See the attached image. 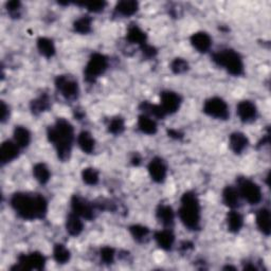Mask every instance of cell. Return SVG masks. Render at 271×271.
<instances>
[{
    "mask_svg": "<svg viewBox=\"0 0 271 271\" xmlns=\"http://www.w3.org/2000/svg\"><path fill=\"white\" fill-rule=\"evenodd\" d=\"M138 127L143 134L146 135H155L157 133V123L146 115H141L138 119Z\"/></svg>",
    "mask_w": 271,
    "mask_h": 271,
    "instance_id": "24",
    "label": "cell"
},
{
    "mask_svg": "<svg viewBox=\"0 0 271 271\" xmlns=\"http://www.w3.org/2000/svg\"><path fill=\"white\" fill-rule=\"evenodd\" d=\"M72 212L87 221H91L94 217V206L81 196L74 195L71 198Z\"/></svg>",
    "mask_w": 271,
    "mask_h": 271,
    "instance_id": "10",
    "label": "cell"
},
{
    "mask_svg": "<svg viewBox=\"0 0 271 271\" xmlns=\"http://www.w3.org/2000/svg\"><path fill=\"white\" fill-rule=\"evenodd\" d=\"M53 258L58 264H66L70 260V251L63 244H56L53 248Z\"/></svg>",
    "mask_w": 271,
    "mask_h": 271,
    "instance_id": "33",
    "label": "cell"
},
{
    "mask_svg": "<svg viewBox=\"0 0 271 271\" xmlns=\"http://www.w3.org/2000/svg\"><path fill=\"white\" fill-rule=\"evenodd\" d=\"M140 109H142L144 112L152 115L157 119H164V117L167 116V113L164 112L160 105H155L148 102H142L140 105Z\"/></svg>",
    "mask_w": 271,
    "mask_h": 271,
    "instance_id": "31",
    "label": "cell"
},
{
    "mask_svg": "<svg viewBox=\"0 0 271 271\" xmlns=\"http://www.w3.org/2000/svg\"><path fill=\"white\" fill-rule=\"evenodd\" d=\"M213 62L224 67L230 74L240 76L244 73V63L241 55L232 49H225L217 51L212 55Z\"/></svg>",
    "mask_w": 271,
    "mask_h": 271,
    "instance_id": "4",
    "label": "cell"
},
{
    "mask_svg": "<svg viewBox=\"0 0 271 271\" xmlns=\"http://www.w3.org/2000/svg\"><path fill=\"white\" fill-rule=\"evenodd\" d=\"M115 249L111 247H103L100 252L101 260L104 264H112L115 260Z\"/></svg>",
    "mask_w": 271,
    "mask_h": 271,
    "instance_id": "39",
    "label": "cell"
},
{
    "mask_svg": "<svg viewBox=\"0 0 271 271\" xmlns=\"http://www.w3.org/2000/svg\"><path fill=\"white\" fill-rule=\"evenodd\" d=\"M130 234L137 242H143L150 234V230L147 227L141 226V225H134L129 228Z\"/></svg>",
    "mask_w": 271,
    "mask_h": 271,
    "instance_id": "34",
    "label": "cell"
},
{
    "mask_svg": "<svg viewBox=\"0 0 271 271\" xmlns=\"http://www.w3.org/2000/svg\"><path fill=\"white\" fill-rule=\"evenodd\" d=\"M240 192L234 187L228 186L223 191V200L224 204L231 209H235L240 206Z\"/></svg>",
    "mask_w": 271,
    "mask_h": 271,
    "instance_id": "19",
    "label": "cell"
},
{
    "mask_svg": "<svg viewBox=\"0 0 271 271\" xmlns=\"http://www.w3.org/2000/svg\"><path fill=\"white\" fill-rule=\"evenodd\" d=\"M77 143L81 150L86 154H91L94 151L95 141L91 134L88 132H82L77 137Z\"/></svg>",
    "mask_w": 271,
    "mask_h": 271,
    "instance_id": "27",
    "label": "cell"
},
{
    "mask_svg": "<svg viewBox=\"0 0 271 271\" xmlns=\"http://www.w3.org/2000/svg\"><path fill=\"white\" fill-rule=\"evenodd\" d=\"M238 115L244 123H249V122L255 121L258 115L256 104H253L251 101H242L238 105Z\"/></svg>",
    "mask_w": 271,
    "mask_h": 271,
    "instance_id": "12",
    "label": "cell"
},
{
    "mask_svg": "<svg viewBox=\"0 0 271 271\" xmlns=\"http://www.w3.org/2000/svg\"><path fill=\"white\" fill-rule=\"evenodd\" d=\"M47 137L54 145L58 159L64 162L69 160L74 140V129L71 123L62 118L57 119L53 125L48 127Z\"/></svg>",
    "mask_w": 271,
    "mask_h": 271,
    "instance_id": "2",
    "label": "cell"
},
{
    "mask_svg": "<svg viewBox=\"0 0 271 271\" xmlns=\"http://www.w3.org/2000/svg\"><path fill=\"white\" fill-rule=\"evenodd\" d=\"M77 4L86 6L87 10H88L89 12L100 13L104 10L107 3L105 1H91V2H78Z\"/></svg>",
    "mask_w": 271,
    "mask_h": 271,
    "instance_id": "40",
    "label": "cell"
},
{
    "mask_svg": "<svg viewBox=\"0 0 271 271\" xmlns=\"http://www.w3.org/2000/svg\"><path fill=\"white\" fill-rule=\"evenodd\" d=\"M138 2L135 0H124L117 3L115 11L122 16H132L138 11Z\"/></svg>",
    "mask_w": 271,
    "mask_h": 271,
    "instance_id": "25",
    "label": "cell"
},
{
    "mask_svg": "<svg viewBox=\"0 0 271 271\" xmlns=\"http://www.w3.org/2000/svg\"><path fill=\"white\" fill-rule=\"evenodd\" d=\"M148 173L155 182H163L167 177V165L161 158H154L148 164Z\"/></svg>",
    "mask_w": 271,
    "mask_h": 271,
    "instance_id": "13",
    "label": "cell"
},
{
    "mask_svg": "<svg viewBox=\"0 0 271 271\" xmlns=\"http://www.w3.org/2000/svg\"><path fill=\"white\" fill-rule=\"evenodd\" d=\"M140 162H141V157H140L138 154L134 155V157L132 158V163L134 165H139Z\"/></svg>",
    "mask_w": 271,
    "mask_h": 271,
    "instance_id": "44",
    "label": "cell"
},
{
    "mask_svg": "<svg viewBox=\"0 0 271 271\" xmlns=\"http://www.w3.org/2000/svg\"><path fill=\"white\" fill-rule=\"evenodd\" d=\"M83 181L88 186H95L99 182V173L92 168H86L82 172Z\"/></svg>",
    "mask_w": 271,
    "mask_h": 271,
    "instance_id": "35",
    "label": "cell"
},
{
    "mask_svg": "<svg viewBox=\"0 0 271 271\" xmlns=\"http://www.w3.org/2000/svg\"><path fill=\"white\" fill-rule=\"evenodd\" d=\"M204 112L206 115L221 120H227L229 118V107L227 103L221 98H211L205 102Z\"/></svg>",
    "mask_w": 271,
    "mask_h": 271,
    "instance_id": "7",
    "label": "cell"
},
{
    "mask_svg": "<svg viewBox=\"0 0 271 271\" xmlns=\"http://www.w3.org/2000/svg\"><path fill=\"white\" fill-rule=\"evenodd\" d=\"M124 129H125V123H124V120L122 118L116 117V118H112L109 121L108 132L111 133L112 135H121L124 132Z\"/></svg>",
    "mask_w": 271,
    "mask_h": 271,
    "instance_id": "36",
    "label": "cell"
},
{
    "mask_svg": "<svg viewBox=\"0 0 271 271\" xmlns=\"http://www.w3.org/2000/svg\"><path fill=\"white\" fill-rule=\"evenodd\" d=\"M181 206L178 215L182 224L189 230H198L200 225V206L199 200L194 192H186L181 197Z\"/></svg>",
    "mask_w": 271,
    "mask_h": 271,
    "instance_id": "3",
    "label": "cell"
},
{
    "mask_svg": "<svg viewBox=\"0 0 271 271\" xmlns=\"http://www.w3.org/2000/svg\"><path fill=\"white\" fill-rule=\"evenodd\" d=\"M257 225L260 231L269 237L271 232V221H270V212L268 209H261L257 214Z\"/></svg>",
    "mask_w": 271,
    "mask_h": 271,
    "instance_id": "20",
    "label": "cell"
},
{
    "mask_svg": "<svg viewBox=\"0 0 271 271\" xmlns=\"http://www.w3.org/2000/svg\"><path fill=\"white\" fill-rule=\"evenodd\" d=\"M126 38L130 43H135V45H138L140 47H142L145 43H147L146 42L147 36L145 32H143L136 24H132L128 28Z\"/></svg>",
    "mask_w": 271,
    "mask_h": 271,
    "instance_id": "18",
    "label": "cell"
},
{
    "mask_svg": "<svg viewBox=\"0 0 271 271\" xmlns=\"http://www.w3.org/2000/svg\"><path fill=\"white\" fill-rule=\"evenodd\" d=\"M37 49L40 52V54L47 58H50L55 54L54 43L47 37H39L37 39Z\"/></svg>",
    "mask_w": 271,
    "mask_h": 271,
    "instance_id": "29",
    "label": "cell"
},
{
    "mask_svg": "<svg viewBox=\"0 0 271 271\" xmlns=\"http://www.w3.org/2000/svg\"><path fill=\"white\" fill-rule=\"evenodd\" d=\"M189 69V64L186 59H183L181 57L175 58L172 64H171V70L175 74H181L188 71Z\"/></svg>",
    "mask_w": 271,
    "mask_h": 271,
    "instance_id": "37",
    "label": "cell"
},
{
    "mask_svg": "<svg viewBox=\"0 0 271 271\" xmlns=\"http://www.w3.org/2000/svg\"><path fill=\"white\" fill-rule=\"evenodd\" d=\"M140 48H141V50H142L143 55H145L148 58L154 57L157 54V49L151 45H148V43H145V45H143L142 47H140Z\"/></svg>",
    "mask_w": 271,
    "mask_h": 271,
    "instance_id": "41",
    "label": "cell"
},
{
    "mask_svg": "<svg viewBox=\"0 0 271 271\" xmlns=\"http://www.w3.org/2000/svg\"><path fill=\"white\" fill-rule=\"evenodd\" d=\"M19 146L15 142L12 141H4L0 147V161L1 164H5L11 162L15 158L18 157L19 154Z\"/></svg>",
    "mask_w": 271,
    "mask_h": 271,
    "instance_id": "14",
    "label": "cell"
},
{
    "mask_svg": "<svg viewBox=\"0 0 271 271\" xmlns=\"http://www.w3.org/2000/svg\"><path fill=\"white\" fill-rule=\"evenodd\" d=\"M92 18L90 16H82L73 23V29L80 34H88L91 31Z\"/></svg>",
    "mask_w": 271,
    "mask_h": 271,
    "instance_id": "32",
    "label": "cell"
},
{
    "mask_svg": "<svg viewBox=\"0 0 271 271\" xmlns=\"http://www.w3.org/2000/svg\"><path fill=\"white\" fill-rule=\"evenodd\" d=\"M156 216H157V220L159 221V223H161L165 227H170L174 224L175 214H174L172 207L168 205H160L158 208H157Z\"/></svg>",
    "mask_w": 271,
    "mask_h": 271,
    "instance_id": "21",
    "label": "cell"
},
{
    "mask_svg": "<svg viewBox=\"0 0 271 271\" xmlns=\"http://www.w3.org/2000/svg\"><path fill=\"white\" fill-rule=\"evenodd\" d=\"M46 265V258L40 252H32L30 255H21L18 257V265L12 269L22 270H42Z\"/></svg>",
    "mask_w": 271,
    "mask_h": 271,
    "instance_id": "9",
    "label": "cell"
},
{
    "mask_svg": "<svg viewBox=\"0 0 271 271\" xmlns=\"http://www.w3.org/2000/svg\"><path fill=\"white\" fill-rule=\"evenodd\" d=\"M10 116V111H8V107L6 106V104L2 101L1 102V122H5Z\"/></svg>",
    "mask_w": 271,
    "mask_h": 271,
    "instance_id": "42",
    "label": "cell"
},
{
    "mask_svg": "<svg viewBox=\"0 0 271 271\" xmlns=\"http://www.w3.org/2000/svg\"><path fill=\"white\" fill-rule=\"evenodd\" d=\"M227 225H228V229L230 232L238 233L243 228L244 218L239 212L231 211L227 216Z\"/></svg>",
    "mask_w": 271,
    "mask_h": 271,
    "instance_id": "28",
    "label": "cell"
},
{
    "mask_svg": "<svg viewBox=\"0 0 271 271\" xmlns=\"http://www.w3.org/2000/svg\"><path fill=\"white\" fill-rule=\"evenodd\" d=\"M14 142L19 147H27L31 142V134L29 130L23 126H16L14 129Z\"/></svg>",
    "mask_w": 271,
    "mask_h": 271,
    "instance_id": "23",
    "label": "cell"
},
{
    "mask_svg": "<svg viewBox=\"0 0 271 271\" xmlns=\"http://www.w3.org/2000/svg\"><path fill=\"white\" fill-rule=\"evenodd\" d=\"M108 67V58L101 53H93L84 69L85 81L89 84L94 83Z\"/></svg>",
    "mask_w": 271,
    "mask_h": 271,
    "instance_id": "5",
    "label": "cell"
},
{
    "mask_svg": "<svg viewBox=\"0 0 271 271\" xmlns=\"http://www.w3.org/2000/svg\"><path fill=\"white\" fill-rule=\"evenodd\" d=\"M160 98H161L160 106L167 115H169V113L171 115V113L176 112L179 109L181 105V97L178 93L170 90H165L161 92Z\"/></svg>",
    "mask_w": 271,
    "mask_h": 271,
    "instance_id": "11",
    "label": "cell"
},
{
    "mask_svg": "<svg viewBox=\"0 0 271 271\" xmlns=\"http://www.w3.org/2000/svg\"><path fill=\"white\" fill-rule=\"evenodd\" d=\"M33 175L41 185H46L50 180V171L45 163H37L33 167Z\"/></svg>",
    "mask_w": 271,
    "mask_h": 271,
    "instance_id": "30",
    "label": "cell"
},
{
    "mask_svg": "<svg viewBox=\"0 0 271 271\" xmlns=\"http://www.w3.org/2000/svg\"><path fill=\"white\" fill-rule=\"evenodd\" d=\"M6 11L10 14L12 18H18L20 17L21 12V3L18 0H12V1L6 2Z\"/></svg>",
    "mask_w": 271,
    "mask_h": 271,
    "instance_id": "38",
    "label": "cell"
},
{
    "mask_svg": "<svg viewBox=\"0 0 271 271\" xmlns=\"http://www.w3.org/2000/svg\"><path fill=\"white\" fill-rule=\"evenodd\" d=\"M240 195L250 205H258L262 200V190L256 182L240 177L238 180Z\"/></svg>",
    "mask_w": 271,
    "mask_h": 271,
    "instance_id": "6",
    "label": "cell"
},
{
    "mask_svg": "<svg viewBox=\"0 0 271 271\" xmlns=\"http://www.w3.org/2000/svg\"><path fill=\"white\" fill-rule=\"evenodd\" d=\"M155 241L163 250H170L175 242V237L171 230H161L155 233Z\"/></svg>",
    "mask_w": 271,
    "mask_h": 271,
    "instance_id": "22",
    "label": "cell"
},
{
    "mask_svg": "<svg viewBox=\"0 0 271 271\" xmlns=\"http://www.w3.org/2000/svg\"><path fill=\"white\" fill-rule=\"evenodd\" d=\"M168 135L173 138V139H176V140H180L183 138V134L180 133L179 130L177 129H169L168 130Z\"/></svg>",
    "mask_w": 271,
    "mask_h": 271,
    "instance_id": "43",
    "label": "cell"
},
{
    "mask_svg": "<svg viewBox=\"0 0 271 271\" xmlns=\"http://www.w3.org/2000/svg\"><path fill=\"white\" fill-rule=\"evenodd\" d=\"M14 211L23 220H41L48 211V203L40 194L15 193L11 198Z\"/></svg>",
    "mask_w": 271,
    "mask_h": 271,
    "instance_id": "1",
    "label": "cell"
},
{
    "mask_svg": "<svg viewBox=\"0 0 271 271\" xmlns=\"http://www.w3.org/2000/svg\"><path fill=\"white\" fill-rule=\"evenodd\" d=\"M248 144H249V140L245 134L240 133V132H235L230 135L229 145H230L231 151L234 154H237V155L242 154L245 150H246Z\"/></svg>",
    "mask_w": 271,
    "mask_h": 271,
    "instance_id": "16",
    "label": "cell"
},
{
    "mask_svg": "<svg viewBox=\"0 0 271 271\" xmlns=\"http://www.w3.org/2000/svg\"><path fill=\"white\" fill-rule=\"evenodd\" d=\"M81 218L82 217L76 215L73 212L68 215L66 221V229L71 237H77V235H80L82 233L84 225Z\"/></svg>",
    "mask_w": 271,
    "mask_h": 271,
    "instance_id": "17",
    "label": "cell"
},
{
    "mask_svg": "<svg viewBox=\"0 0 271 271\" xmlns=\"http://www.w3.org/2000/svg\"><path fill=\"white\" fill-rule=\"evenodd\" d=\"M191 43L198 52L206 53L212 46V39L206 32H196L191 36Z\"/></svg>",
    "mask_w": 271,
    "mask_h": 271,
    "instance_id": "15",
    "label": "cell"
},
{
    "mask_svg": "<svg viewBox=\"0 0 271 271\" xmlns=\"http://www.w3.org/2000/svg\"><path fill=\"white\" fill-rule=\"evenodd\" d=\"M55 87L59 93L67 100H74L77 98L78 84L72 76L70 75H58L55 78Z\"/></svg>",
    "mask_w": 271,
    "mask_h": 271,
    "instance_id": "8",
    "label": "cell"
},
{
    "mask_svg": "<svg viewBox=\"0 0 271 271\" xmlns=\"http://www.w3.org/2000/svg\"><path fill=\"white\" fill-rule=\"evenodd\" d=\"M49 107H50V99H49V95L46 93L41 94L37 99H34L30 104V108L33 115H39V113L49 109Z\"/></svg>",
    "mask_w": 271,
    "mask_h": 271,
    "instance_id": "26",
    "label": "cell"
}]
</instances>
